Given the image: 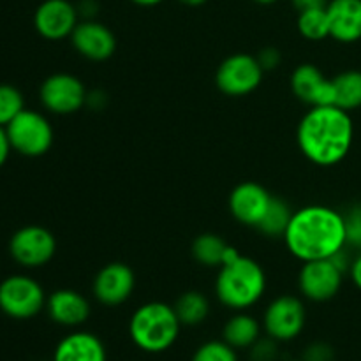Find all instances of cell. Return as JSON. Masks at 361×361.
Instances as JSON below:
<instances>
[{"label": "cell", "mask_w": 361, "mask_h": 361, "mask_svg": "<svg viewBox=\"0 0 361 361\" xmlns=\"http://www.w3.org/2000/svg\"><path fill=\"white\" fill-rule=\"evenodd\" d=\"M284 242L289 252L303 263L330 259L348 247L344 214L323 204L300 208L293 214Z\"/></svg>", "instance_id": "1"}, {"label": "cell", "mask_w": 361, "mask_h": 361, "mask_svg": "<svg viewBox=\"0 0 361 361\" xmlns=\"http://www.w3.org/2000/svg\"><path fill=\"white\" fill-rule=\"evenodd\" d=\"M355 126L338 106H316L300 120L296 141L302 154L317 166H335L351 152Z\"/></svg>", "instance_id": "2"}, {"label": "cell", "mask_w": 361, "mask_h": 361, "mask_svg": "<svg viewBox=\"0 0 361 361\" xmlns=\"http://www.w3.org/2000/svg\"><path fill=\"white\" fill-rule=\"evenodd\" d=\"M267 291V275L257 261L236 256L219 268L215 279V296L219 302L235 312L249 310L263 298Z\"/></svg>", "instance_id": "3"}, {"label": "cell", "mask_w": 361, "mask_h": 361, "mask_svg": "<svg viewBox=\"0 0 361 361\" xmlns=\"http://www.w3.org/2000/svg\"><path fill=\"white\" fill-rule=\"evenodd\" d=\"M182 323L175 307L164 302H148L134 310L129 321L133 344L148 355H161L178 341Z\"/></svg>", "instance_id": "4"}, {"label": "cell", "mask_w": 361, "mask_h": 361, "mask_svg": "<svg viewBox=\"0 0 361 361\" xmlns=\"http://www.w3.org/2000/svg\"><path fill=\"white\" fill-rule=\"evenodd\" d=\"M6 130L11 148L25 157H41L55 140L51 123L34 109H23L13 122L7 123Z\"/></svg>", "instance_id": "5"}, {"label": "cell", "mask_w": 361, "mask_h": 361, "mask_svg": "<svg viewBox=\"0 0 361 361\" xmlns=\"http://www.w3.org/2000/svg\"><path fill=\"white\" fill-rule=\"evenodd\" d=\"M42 286L28 275H11L0 284V310L13 319H30L46 309Z\"/></svg>", "instance_id": "6"}, {"label": "cell", "mask_w": 361, "mask_h": 361, "mask_svg": "<svg viewBox=\"0 0 361 361\" xmlns=\"http://www.w3.org/2000/svg\"><path fill=\"white\" fill-rule=\"evenodd\" d=\"M307 323L305 303L293 295H284L268 303L263 314V330L277 342H291L302 335Z\"/></svg>", "instance_id": "7"}, {"label": "cell", "mask_w": 361, "mask_h": 361, "mask_svg": "<svg viewBox=\"0 0 361 361\" xmlns=\"http://www.w3.org/2000/svg\"><path fill=\"white\" fill-rule=\"evenodd\" d=\"M263 67L257 56L249 53H235L219 66L215 74L217 88L229 97H243L256 90L263 81Z\"/></svg>", "instance_id": "8"}, {"label": "cell", "mask_w": 361, "mask_h": 361, "mask_svg": "<svg viewBox=\"0 0 361 361\" xmlns=\"http://www.w3.org/2000/svg\"><path fill=\"white\" fill-rule=\"evenodd\" d=\"M87 88L74 74L56 73L46 78L39 90L42 106L55 115H73L87 106Z\"/></svg>", "instance_id": "9"}, {"label": "cell", "mask_w": 361, "mask_h": 361, "mask_svg": "<svg viewBox=\"0 0 361 361\" xmlns=\"http://www.w3.org/2000/svg\"><path fill=\"white\" fill-rule=\"evenodd\" d=\"M13 259L25 268L48 264L56 252V240L51 231L41 226H25L18 229L9 243Z\"/></svg>", "instance_id": "10"}, {"label": "cell", "mask_w": 361, "mask_h": 361, "mask_svg": "<svg viewBox=\"0 0 361 361\" xmlns=\"http://www.w3.org/2000/svg\"><path fill=\"white\" fill-rule=\"evenodd\" d=\"M344 282V271L331 259H317L303 263L298 275V288L303 298L323 303L338 295Z\"/></svg>", "instance_id": "11"}, {"label": "cell", "mask_w": 361, "mask_h": 361, "mask_svg": "<svg viewBox=\"0 0 361 361\" xmlns=\"http://www.w3.org/2000/svg\"><path fill=\"white\" fill-rule=\"evenodd\" d=\"M134 288H136L134 271L126 263H109L95 275L92 293L102 305L118 307L133 296Z\"/></svg>", "instance_id": "12"}, {"label": "cell", "mask_w": 361, "mask_h": 361, "mask_svg": "<svg viewBox=\"0 0 361 361\" xmlns=\"http://www.w3.org/2000/svg\"><path fill=\"white\" fill-rule=\"evenodd\" d=\"M80 14L76 6L69 0H44L41 6L35 9L34 27L41 37L48 41H62L71 37L74 32Z\"/></svg>", "instance_id": "13"}, {"label": "cell", "mask_w": 361, "mask_h": 361, "mask_svg": "<svg viewBox=\"0 0 361 361\" xmlns=\"http://www.w3.org/2000/svg\"><path fill=\"white\" fill-rule=\"evenodd\" d=\"M293 94L310 108L316 106H335V92L331 78L314 63H302L291 74Z\"/></svg>", "instance_id": "14"}, {"label": "cell", "mask_w": 361, "mask_h": 361, "mask_svg": "<svg viewBox=\"0 0 361 361\" xmlns=\"http://www.w3.org/2000/svg\"><path fill=\"white\" fill-rule=\"evenodd\" d=\"M74 49L92 62H104L111 59L116 49L115 34L106 25L95 20H83L71 34Z\"/></svg>", "instance_id": "15"}, {"label": "cell", "mask_w": 361, "mask_h": 361, "mask_svg": "<svg viewBox=\"0 0 361 361\" xmlns=\"http://www.w3.org/2000/svg\"><path fill=\"white\" fill-rule=\"evenodd\" d=\"M271 194L256 182H243L229 194V212L243 226L257 228L271 203Z\"/></svg>", "instance_id": "16"}, {"label": "cell", "mask_w": 361, "mask_h": 361, "mask_svg": "<svg viewBox=\"0 0 361 361\" xmlns=\"http://www.w3.org/2000/svg\"><path fill=\"white\" fill-rule=\"evenodd\" d=\"M46 310L53 323L66 328H78L90 317V303L74 289H59L46 300Z\"/></svg>", "instance_id": "17"}, {"label": "cell", "mask_w": 361, "mask_h": 361, "mask_svg": "<svg viewBox=\"0 0 361 361\" xmlns=\"http://www.w3.org/2000/svg\"><path fill=\"white\" fill-rule=\"evenodd\" d=\"M330 37L351 44L361 39V0H331L326 6Z\"/></svg>", "instance_id": "18"}, {"label": "cell", "mask_w": 361, "mask_h": 361, "mask_svg": "<svg viewBox=\"0 0 361 361\" xmlns=\"http://www.w3.org/2000/svg\"><path fill=\"white\" fill-rule=\"evenodd\" d=\"M106 348L90 331H73L56 344L53 361H106Z\"/></svg>", "instance_id": "19"}, {"label": "cell", "mask_w": 361, "mask_h": 361, "mask_svg": "<svg viewBox=\"0 0 361 361\" xmlns=\"http://www.w3.org/2000/svg\"><path fill=\"white\" fill-rule=\"evenodd\" d=\"M263 324L245 310L236 312L228 319L222 328V341L231 345L236 351H249L261 338Z\"/></svg>", "instance_id": "20"}, {"label": "cell", "mask_w": 361, "mask_h": 361, "mask_svg": "<svg viewBox=\"0 0 361 361\" xmlns=\"http://www.w3.org/2000/svg\"><path fill=\"white\" fill-rule=\"evenodd\" d=\"M229 247L231 245H228V242L215 233H204L194 240L192 256L203 267L221 268L228 256Z\"/></svg>", "instance_id": "21"}, {"label": "cell", "mask_w": 361, "mask_h": 361, "mask_svg": "<svg viewBox=\"0 0 361 361\" xmlns=\"http://www.w3.org/2000/svg\"><path fill=\"white\" fill-rule=\"evenodd\" d=\"M173 307L182 326H200L210 316V302L200 291L183 293Z\"/></svg>", "instance_id": "22"}, {"label": "cell", "mask_w": 361, "mask_h": 361, "mask_svg": "<svg viewBox=\"0 0 361 361\" xmlns=\"http://www.w3.org/2000/svg\"><path fill=\"white\" fill-rule=\"evenodd\" d=\"M335 106L345 111L361 108V71H344L331 78Z\"/></svg>", "instance_id": "23"}, {"label": "cell", "mask_w": 361, "mask_h": 361, "mask_svg": "<svg viewBox=\"0 0 361 361\" xmlns=\"http://www.w3.org/2000/svg\"><path fill=\"white\" fill-rule=\"evenodd\" d=\"M295 212L291 210L288 203L281 197H271V203L268 207L267 214L263 215L261 222L257 224V231H261L263 235L270 236V238H279V236H284L286 229H288L289 222Z\"/></svg>", "instance_id": "24"}, {"label": "cell", "mask_w": 361, "mask_h": 361, "mask_svg": "<svg viewBox=\"0 0 361 361\" xmlns=\"http://www.w3.org/2000/svg\"><path fill=\"white\" fill-rule=\"evenodd\" d=\"M298 32L309 41H323L330 37V20L326 7L300 11Z\"/></svg>", "instance_id": "25"}, {"label": "cell", "mask_w": 361, "mask_h": 361, "mask_svg": "<svg viewBox=\"0 0 361 361\" xmlns=\"http://www.w3.org/2000/svg\"><path fill=\"white\" fill-rule=\"evenodd\" d=\"M25 109V99L13 85H0V126L6 127Z\"/></svg>", "instance_id": "26"}, {"label": "cell", "mask_w": 361, "mask_h": 361, "mask_svg": "<svg viewBox=\"0 0 361 361\" xmlns=\"http://www.w3.org/2000/svg\"><path fill=\"white\" fill-rule=\"evenodd\" d=\"M190 361H238V355L224 341H208L194 351Z\"/></svg>", "instance_id": "27"}, {"label": "cell", "mask_w": 361, "mask_h": 361, "mask_svg": "<svg viewBox=\"0 0 361 361\" xmlns=\"http://www.w3.org/2000/svg\"><path fill=\"white\" fill-rule=\"evenodd\" d=\"M348 247L361 250V203L353 204L344 214Z\"/></svg>", "instance_id": "28"}, {"label": "cell", "mask_w": 361, "mask_h": 361, "mask_svg": "<svg viewBox=\"0 0 361 361\" xmlns=\"http://www.w3.org/2000/svg\"><path fill=\"white\" fill-rule=\"evenodd\" d=\"M279 344L271 337H261L252 348L249 349V361H277L279 360Z\"/></svg>", "instance_id": "29"}, {"label": "cell", "mask_w": 361, "mask_h": 361, "mask_svg": "<svg viewBox=\"0 0 361 361\" xmlns=\"http://www.w3.org/2000/svg\"><path fill=\"white\" fill-rule=\"evenodd\" d=\"M334 349L326 342H314V344L307 345L302 355V361H334Z\"/></svg>", "instance_id": "30"}, {"label": "cell", "mask_w": 361, "mask_h": 361, "mask_svg": "<svg viewBox=\"0 0 361 361\" xmlns=\"http://www.w3.org/2000/svg\"><path fill=\"white\" fill-rule=\"evenodd\" d=\"M281 60H282L281 51H279V49H275V48L261 49L259 56H257V62L261 63L263 71H274L275 67L281 63Z\"/></svg>", "instance_id": "31"}, {"label": "cell", "mask_w": 361, "mask_h": 361, "mask_svg": "<svg viewBox=\"0 0 361 361\" xmlns=\"http://www.w3.org/2000/svg\"><path fill=\"white\" fill-rule=\"evenodd\" d=\"M11 150H13V148H11V143H9V137H7L6 127L0 126V168H2V166L7 162Z\"/></svg>", "instance_id": "32"}, {"label": "cell", "mask_w": 361, "mask_h": 361, "mask_svg": "<svg viewBox=\"0 0 361 361\" xmlns=\"http://www.w3.org/2000/svg\"><path fill=\"white\" fill-rule=\"evenodd\" d=\"M78 14L85 16V20H94L95 11L99 9V4L95 0H81L80 7H76Z\"/></svg>", "instance_id": "33"}, {"label": "cell", "mask_w": 361, "mask_h": 361, "mask_svg": "<svg viewBox=\"0 0 361 361\" xmlns=\"http://www.w3.org/2000/svg\"><path fill=\"white\" fill-rule=\"evenodd\" d=\"M293 6L300 11H307V9H316V7H326L328 0H291Z\"/></svg>", "instance_id": "34"}, {"label": "cell", "mask_w": 361, "mask_h": 361, "mask_svg": "<svg viewBox=\"0 0 361 361\" xmlns=\"http://www.w3.org/2000/svg\"><path fill=\"white\" fill-rule=\"evenodd\" d=\"M349 274H351L353 284L361 291V254L356 256L355 259L351 261V267H349Z\"/></svg>", "instance_id": "35"}, {"label": "cell", "mask_w": 361, "mask_h": 361, "mask_svg": "<svg viewBox=\"0 0 361 361\" xmlns=\"http://www.w3.org/2000/svg\"><path fill=\"white\" fill-rule=\"evenodd\" d=\"M130 2L137 4V6H143V7H152V6H157V4H161L162 0H130Z\"/></svg>", "instance_id": "36"}, {"label": "cell", "mask_w": 361, "mask_h": 361, "mask_svg": "<svg viewBox=\"0 0 361 361\" xmlns=\"http://www.w3.org/2000/svg\"><path fill=\"white\" fill-rule=\"evenodd\" d=\"M178 2L185 4V6H190V7H197V6H203L207 0H178Z\"/></svg>", "instance_id": "37"}, {"label": "cell", "mask_w": 361, "mask_h": 361, "mask_svg": "<svg viewBox=\"0 0 361 361\" xmlns=\"http://www.w3.org/2000/svg\"><path fill=\"white\" fill-rule=\"evenodd\" d=\"M254 2H257V4H261V6H270V4H274V2H277V0H254Z\"/></svg>", "instance_id": "38"}, {"label": "cell", "mask_w": 361, "mask_h": 361, "mask_svg": "<svg viewBox=\"0 0 361 361\" xmlns=\"http://www.w3.org/2000/svg\"><path fill=\"white\" fill-rule=\"evenodd\" d=\"M289 361H302V360H289Z\"/></svg>", "instance_id": "39"}]
</instances>
